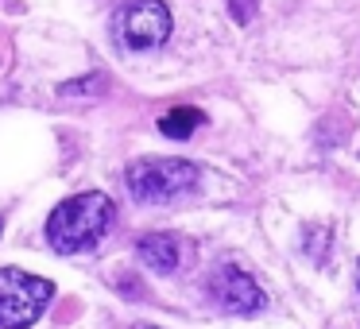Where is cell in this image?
<instances>
[{"label": "cell", "mask_w": 360, "mask_h": 329, "mask_svg": "<svg viewBox=\"0 0 360 329\" xmlns=\"http://www.w3.org/2000/svg\"><path fill=\"white\" fill-rule=\"evenodd\" d=\"M112 221H117L112 198L101 194V190H82L74 198H63L51 209L47 244L58 256H78V252H89L101 244V236L112 228Z\"/></svg>", "instance_id": "obj_1"}, {"label": "cell", "mask_w": 360, "mask_h": 329, "mask_svg": "<svg viewBox=\"0 0 360 329\" xmlns=\"http://www.w3.org/2000/svg\"><path fill=\"white\" fill-rule=\"evenodd\" d=\"M128 194L140 205H167L174 198L190 194L202 182V167L190 159H171V155H148L128 163L124 171Z\"/></svg>", "instance_id": "obj_2"}, {"label": "cell", "mask_w": 360, "mask_h": 329, "mask_svg": "<svg viewBox=\"0 0 360 329\" xmlns=\"http://www.w3.org/2000/svg\"><path fill=\"white\" fill-rule=\"evenodd\" d=\"M55 298V283L24 267H0V329H32Z\"/></svg>", "instance_id": "obj_3"}, {"label": "cell", "mask_w": 360, "mask_h": 329, "mask_svg": "<svg viewBox=\"0 0 360 329\" xmlns=\"http://www.w3.org/2000/svg\"><path fill=\"white\" fill-rule=\"evenodd\" d=\"M174 20L163 0H128L112 16V35L128 51H155L171 39Z\"/></svg>", "instance_id": "obj_4"}, {"label": "cell", "mask_w": 360, "mask_h": 329, "mask_svg": "<svg viewBox=\"0 0 360 329\" xmlns=\"http://www.w3.org/2000/svg\"><path fill=\"white\" fill-rule=\"evenodd\" d=\"M210 295H213V302L225 314H233V318H252V314H259L267 306V298H264V290L256 287V279H252L248 271H240V267H233V264H221L217 271H213Z\"/></svg>", "instance_id": "obj_5"}, {"label": "cell", "mask_w": 360, "mask_h": 329, "mask_svg": "<svg viewBox=\"0 0 360 329\" xmlns=\"http://www.w3.org/2000/svg\"><path fill=\"white\" fill-rule=\"evenodd\" d=\"M136 256L148 271L155 275H174L182 267V240L171 233H143L136 240Z\"/></svg>", "instance_id": "obj_6"}, {"label": "cell", "mask_w": 360, "mask_h": 329, "mask_svg": "<svg viewBox=\"0 0 360 329\" xmlns=\"http://www.w3.org/2000/svg\"><path fill=\"white\" fill-rule=\"evenodd\" d=\"M202 124H205L202 109H190V105H179V109H171V112L159 117V132L171 136V140H190Z\"/></svg>", "instance_id": "obj_7"}, {"label": "cell", "mask_w": 360, "mask_h": 329, "mask_svg": "<svg viewBox=\"0 0 360 329\" xmlns=\"http://www.w3.org/2000/svg\"><path fill=\"white\" fill-rule=\"evenodd\" d=\"M329 244H333V236H329L326 225H306V256H310L314 264L329 259Z\"/></svg>", "instance_id": "obj_8"}, {"label": "cell", "mask_w": 360, "mask_h": 329, "mask_svg": "<svg viewBox=\"0 0 360 329\" xmlns=\"http://www.w3.org/2000/svg\"><path fill=\"white\" fill-rule=\"evenodd\" d=\"M101 89H105V78H94V74H89V78H82V82H66L58 93H63V97H78V93H101Z\"/></svg>", "instance_id": "obj_9"}, {"label": "cell", "mask_w": 360, "mask_h": 329, "mask_svg": "<svg viewBox=\"0 0 360 329\" xmlns=\"http://www.w3.org/2000/svg\"><path fill=\"white\" fill-rule=\"evenodd\" d=\"M256 8H259V0H229V16H233L236 24H252V20H256Z\"/></svg>", "instance_id": "obj_10"}, {"label": "cell", "mask_w": 360, "mask_h": 329, "mask_svg": "<svg viewBox=\"0 0 360 329\" xmlns=\"http://www.w3.org/2000/svg\"><path fill=\"white\" fill-rule=\"evenodd\" d=\"M356 290H360V259H356Z\"/></svg>", "instance_id": "obj_11"}, {"label": "cell", "mask_w": 360, "mask_h": 329, "mask_svg": "<svg viewBox=\"0 0 360 329\" xmlns=\"http://www.w3.org/2000/svg\"><path fill=\"white\" fill-rule=\"evenodd\" d=\"M140 329H159V325H140Z\"/></svg>", "instance_id": "obj_12"}, {"label": "cell", "mask_w": 360, "mask_h": 329, "mask_svg": "<svg viewBox=\"0 0 360 329\" xmlns=\"http://www.w3.org/2000/svg\"><path fill=\"white\" fill-rule=\"evenodd\" d=\"M0 233H4V221H0Z\"/></svg>", "instance_id": "obj_13"}]
</instances>
